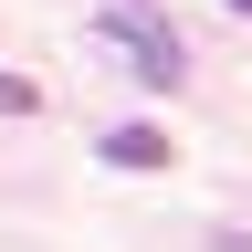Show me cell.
Listing matches in <instances>:
<instances>
[{
  "instance_id": "6da1fadb",
  "label": "cell",
  "mask_w": 252,
  "mask_h": 252,
  "mask_svg": "<svg viewBox=\"0 0 252 252\" xmlns=\"http://www.w3.org/2000/svg\"><path fill=\"white\" fill-rule=\"evenodd\" d=\"M94 32H105V42H116L126 63H137V74H147L158 94H168V84L189 74V63H179V42H168V21H158L147 0H105V21H94Z\"/></svg>"
},
{
  "instance_id": "7a4b0ae2",
  "label": "cell",
  "mask_w": 252,
  "mask_h": 252,
  "mask_svg": "<svg viewBox=\"0 0 252 252\" xmlns=\"http://www.w3.org/2000/svg\"><path fill=\"white\" fill-rule=\"evenodd\" d=\"M105 168H168V137L158 126H105Z\"/></svg>"
},
{
  "instance_id": "3957f363",
  "label": "cell",
  "mask_w": 252,
  "mask_h": 252,
  "mask_svg": "<svg viewBox=\"0 0 252 252\" xmlns=\"http://www.w3.org/2000/svg\"><path fill=\"white\" fill-rule=\"evenodd\" d=\"M42 105V84H21V74H0V116H32Z\"/></svg>"
},
{
  "instance_id": "277c9868",
  "label": "cell",
  "mask_w": 252,
  "mask_h": 252,
  "mask_svg": "<svg viewBox=\"0 0 252 252\" xmlns=\"http://www.w3.org/2000/svg\"><path fill=\"white\" fill-rule=\"evenodd\" d=\"M210 252H252V242H242V231H220V242H210Z\"/></svg>"
},
{
  "instance_id": "5b68a950",
  "label": "cell",
  "mask_w": 252,
  "mask_h": 252,
  "mask_svg": "<svg viewBox=\"0 0 252 252\" xmlns=\"http://www.w3.org/2000/svg\"><path fill=\"white\" fill-rule=\"evenodd\" d=\"M231 11H242V21H252V0H231Z\"/></svg>"
}]
</instances>
